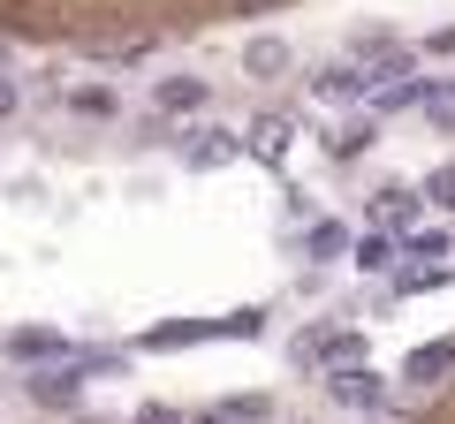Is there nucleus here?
<instances>
[{
  "instance_id": "f257e3e1",
  "label": "nucleus",
  "mask_w": 455,
  "mask_h": 424,
  "mask_svg": "<svg viewBox=\"0 0 455 424\" xmlns=\"http://www.w3.org/2000/svg\"><path fill=\"white\" fill-rule=\"evenodd\" d=\"M364 357V334L357 326H311L304 342H296V364H326V372H341V364Z\"/></svg>"
},
{
  "instance_id": "f03ea898",
  "label": "nucleus",
  "mask_w": 455,
  "mask_h": 424,
  "mask_svg": "<svg viewBox=\"0 0 455 424\" xmlns=\"http://www.w3.org/2000/svg\"><path fill=\"white\" fill-rule=\"evenodd\" d=\"M76 402H84V372L76 364H38L31 372V409H46V417H76Z\"/></svg>"
},
{
  "instance_id": "7ed1b4c3",
  "label": "nucleus",
  "mask_w": 455,
  "mask_h": 424,
  "mask_svg": "<svg viewBox=\"0 0 455 424\" xmlns=\"http://www.w3.org/2000/svg\"><path fill=\"white\" fill-rule=\"evenodd\" d=\"M235 152H243V137H235V130H197V137H182V167H190V175H212V167H228Z\"/></svg>"
},
{
  "instance_id": "20e7f679",
  "label": "nucleus",
  "mask_w": 455,
  "mask_h": 424,
  "mask_svg": "<svg viewBox=\"0 0 455 424\" xmlns=\"http://www.w3.org/2000/svg\"><path fill=\"white\" fill-rule=\"evenodd\" d=\"M326 394H334L341 409H379V402H387L379 372H364V364H341V372H326Z\"/></svg>"
},
{
  "instance_id": "39448f33",
  "label": "nucleus",
  "mask_w": 455,
  "mask_h": 424,
  "mask_svg": "<svg viewBox=\"0 0 455 424\" xmlns=\"http://www.w3.org/2000/svg\"><path fill=\"white\" fill-rule=\"evenodd\" d=\"M448 372H455V342H425L403 357V387H440Z\"/></svg>"
},
{
  "instance_id": "423d86ee",
  "label": "nucleus",
  "mask_w": 455,
  "mask_h": 424,
  "mask_svg": "<svg viewBox=\"0 0 455 424\" xmlns=\"http://www.w3.org/2000/svg\"><path fill=\"white\" fill-rule=\"evenodd\" d=\"M205 76H160L152 83V106H160V114H197V106H205Z\"/></svg>"
},
{
  "instance_id": "0eeeda50",
  "label": "nucleus",
  "mask_w": 455,
  "mask_h": 424,
  "mask_svg": "<svg viewBox=\"0 0 455 424\" xmlns=\"http://www.w3.org/2000/svg\"><path fill=\"white\" fill-rule=\"evenodd\" d=\"M289 38H251L243 46V76H259V83H274V76H289Z\"/></svg>"
},
{
  "instance_id": "6e6552de",
  "label": "nucleus",
  "mask_w": 455,
  "mask_h": 424,
  "mask_svg": "<svg viewBox=\"0 0 455 424\" xmlns=\"http://www.w3.org/2000/svg\"><path fill=\"white\" fill-rule=\"evenodd\" d=\"M311 91H319L326 106H349V98H364V76H357V61H334V68L311 76Z\"/></svg>"
},
{
  "instance_id": "1a4fd4ad",
  "label": "nucleus",
  "mask_w": 455,
  "mask_h": 424,
  "mask_svg": "<svg viewBox=\"0 0 455 424\" xmlns=\"http://www.w3.org/2000/svg\"><path fill=\"white\" fill-rule=\"evenodd\" d=\"M8 349H16L23 364H53V357H68V334H53V326H23V334H8Z\"/></svg>"
},
{
  "instance_id": "9d476101",
  "label": "nucleus",
  "mask_w": 455,
  "mask_h": 424,
  "mask_svg": "<svg viewBox=\"0 0 455 424\" xmlns=\"http://www.w3.org/2000/svg\"><path fill=\"white\" fill-rule=\"evenodd\" d=\"M61 106L84 114V122H114V114H122V98H114L107 83H76V91H61Z\"/></svg>"
},
{
  "instance_id": "9b49d317",
  "label": "nucleus",
  "mask_w": 455,
  "mask_h": 424,
  "mask_svg": "<svg viewBox=\"0 0 455 424\" xmlns=\"http://www.w3.org/2000/svg\"><path fill=\"white\" fill-rule=\"evenodd\" d=\"M281 145H289V114H259V122H251V137H243V152H251V160H266V167L281 160Z\"/></svg>"
},
{
  "instance_id": "f8f14e48",
  "label": "nucleus",
  "mask_w": 455,
  "mask_h": 424,
  "mask_svg": "<svg viewBox=\"0 0 455 424\" xmlns=\"http://www.w3.org/2000/svg\"><path fill=\"white\" fill-rule=\"evenodd\" d=\"M418 190H379L372 197V220H379V228H410V220H418Z\"/></svg>"
},
{
  "instance_id": "ddd939ff",
  "label": "nucleus",
  "mask_w": 455,
  "mask_h": 424,
  "mask_svg": "<svg viewBox=\"0 0 455 424\" xmlns=\"http://www.w3.org/2000/svg\"><path fill=\"white\" fill-rule=\"evenodd\" d=\"M418 106H425V122H433L440 137H455V76L425 83V98H418Z\"/></svg>"
},
{
  "instance_id": "4468645a",
  "label": "nucleus",
  "mask_w": 455,
  "mask_h": 424,
  "mask_svg": "<svg viewBox=\"0 0 455 424\" xmlns=\"http://www.w3.org/2000/svg\"><path fill=\"white\" fill-rule=\"evenodd\" d=\"M220 326H205V318H167V326L145 334V349H182V342H212Z\"/></svg>"
},
{
  "instance_id": "2eb2a0df",
  "label": "nucleus",
  "mask_w": 455,
  "mask_h": 424,
  "mask_svg": "<svg viewBox=\"0 0 455 424\" xmlns=\"http://www.w3.org/2000/svg\"><path fill=\"white\" fill-rule=\"evenodd\" d=\"M349 258H357V273H387V265H395V243H387V235H357Z\"/></svg>"
},
{
  "instance_id": "dca6fc26",
  "label": "nucleus",
  "mask_w": 455,
  "mask_h": 424,
  "mask_svg": "<svg viewBox=\"0 0 455 424\" xmlns=\"http://www.w3.org/2000/svg\"><path fill=\"white\" fill-rule=\"evenodd\" d=\"M341 250H349V235H341L334 220H319V228L304 235V258H311V265H326V258H341Z\"/></svg>"
},
{
  "instance_id": "f3484780",
  "label": "nucleus",
  "mask_w": 455,
  "mask_h": 424,
  "mask_svg": "<svg viewBox=\"0 0 455 424\" xmlns=\"http://www.w3.org/2000/svg\"><path fill=\"white\" fill-rule=\"evenodd\" d=\"M418 205H425V212H455V167H433V175H425Z\"/></svg>"
},
{
  "instance_id": "a211bd4d",
  "label": "nucleus",
  "mask_w": 455,
  "mask_h": 424,
  "mask_svg": "<svg viewBox=\"0 0 455 424\" xmlns=\"http://www.w3.org/2000/svg\"><path fill=\"white\" fill-rule=\"evenodd\" d=\"M372 137H379V122H341V130H334V160H357V152H372Z\"/></svg>"
},
{
  "instance_id": "6ab92c4d",
  "label": "nucleus",
  "mask_w": 455,
  "mask_h": 424,
  "mask_svg": "<svg viewBox=\"0 0 455 424\" xmlns=\"http://www.w3.org/2000/svg\"><path fill=\"white\" fill-rule=\"evenodd\" d=\"M425 98V76H403V83H387V91H372V106L379 114H403V106H418Z\"/></svg>"
},
{
  "instance_id": "aec40b11",
  "label": "nucleus",
  "mask_w": 455,
  "mask_h": 424,
  "mask_svg": "<svg viewBox=\"0 0 455 424\" xmlns=\"http://www.w3.org/2000/svg\"><path fill=\"white\" fill-rule=\"evenodd\" d=\"M387 46H395V31H387V23H364L349 53H357V61H372V53H387Z\"/></svg>"
},
{
  "instance_id": "412c9836",
  "label": "nucleus",
  "mask_w": 455,
  "mask_h": 424,
  "mask_svg": "<svg viewBox=\"0 0 455 424\" xmlns=\"http://www.w3.org/2000/svg\"><path fill=\"white\" fill-rule=\"evenodd\" d=\"M410 258H418V265H425V258H448V235H418V243H410Z\"/></svg>"
},
{
  "instance_id": "4be33fe9",
  "label": "nucleus",
  "mask_w": 455,
  "mask_h": 424,
  "mask_svg": "<svg viewBox=\"0 0 455 424\" xmlns=\"http://www.w3.org/2000/svg\"><path fill=\"white\" fill-rule=\"evenodd\" d=\"M16 106H23V91H16V83H8V76H0V122L16 114Z\"/></svg>"
},
{
  "instance_id": "5701e85b",
  "label": "nucleus",
  "mask_w": 455,
  "mask_h": 424,
  "mask_svg": "<svg viewBox=\"0 0 455 424\" xmlns=\"http://www.w3.org/2000/svg\"><path fill=\"white\" fill-rule=\"evenodd\" d=\"M235 16H266V8H281V0H228Z\"/></svg>"
},
{
  "instance_id": "b1692460",
  "label": "nucleus",
  "mask_w": 455,
  "mask_h": 424,
  "mask_svg": "<svg viewBox=\"0 0 455 424\" xmlns=\"http://www.w3.org/2000/svg\"><path fill=\"white\" fill-rule=\"evenodd\" d=\"M137 424H182V417H175V409H145V417H137Z\"/></svg>"
},
{
  "instance_id": "393cba45",
  "label": "nucleus",
  "mask_w": 455,
  "mask_h": 424,
  "mask_svg": "<svg viewBox=\"0 0 455 424\" xmlns=\"http://www.w3.org/2000/svg\"><path fill=\"white\" fill-rule=\"evenodd\" d=\"M190 424H235V417H228V409H197Z\"/></svg>"
},
{
  "instance_id": "a878e982",
  "label": "nucleus",
  "mask_w": 455,
  "mask_h": 424,
  "mask_svg": "<svg viewBox=\"0 0 455 424\" xmlns=\"http://www.w3.org/2000/svg\"><path fill=\"white\" fill-rule=\"evenodd\" d=\"M433 53H455V23H448V31H433Z\"/></svg>"
},
{
  "instance_id": "bb28decb",
  "label": "nucleus",
  "mask_w": 455,
  "mask_h": 424,
  "mask_svg": "<svg viewBox=\"0 0 455 424\" xmlns=\"http://www.w3.org/2000/svg\"><path fill=\"white\" fill-rule=\"evenodd\" d=\"M76 424H107V417H76Z\"/></svg>"
}]
</instances>
